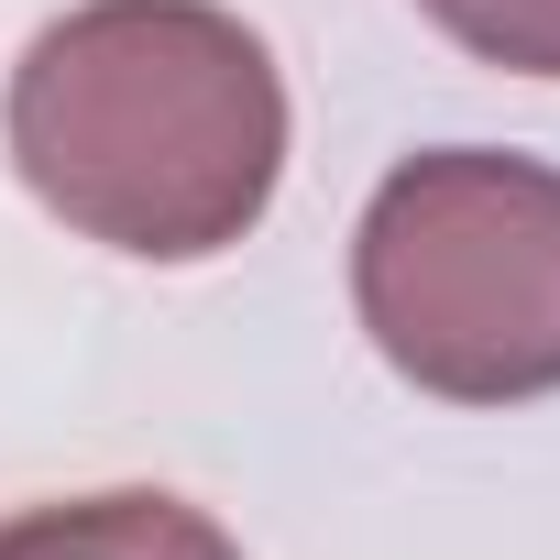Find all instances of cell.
<instances>
[{
    "label": "cell",
    "mask_w": 560,
    "mask_h": 560,
    "mask_svg": "<svg viewBox=\"0 0 560 560\" xmlns=\"http://www.w3.org/2000/svg\"><path fill=\"white\" fill-rule=\"evenodd\" d=\"M23 187L143 264L231 253L287 176V78L220 0H78L12 67Z\"/></svg>",
    "instance_id": "cell-1"
},
{
    "label": "cell",
    "mask_w": 560,
    "mask_h": 560,
    "mask_svg": "<svg viewBox=\"0 0 560 560\" xmlns=\"http://www.w3.org/2000/svg\"><path fill=\"white\" fill-rule=\"evenodd\" d=\"M0 560H242V549L176 494H78L0 516Z\"/></svg>",
    "instance_id": "cell-3"
},
{
    "label": "cell",
    "mask_w": 560,
    "mask_h": 560,
    "mask_svg": "<svg viewBox=\"0 0 560 560\" xmlns=\"http://www.w3.org/2000/svg\"><path fill=\"white\" fill-rule=\"evenodd\" d=\"M418 12L505 78H560V0H418Z\"/></svg>",
    "instance_id": "cell-4"
},
{
    "label": "cell",
    "mask_w": 560,
    "mask_h": 560,
    "mask_svg": "<svg viewBox=\"0 0 560 560\" xmlns=\"http://www.w3.org/2000/svg\"><path fill=\"white\" fill-rule=\"evenodd\" d=\"M352 308L418 396H560V165L483 143L407 154L352 231Z\"/></svg>",
    "instance_id": "cell-2"
}]
</instances>
